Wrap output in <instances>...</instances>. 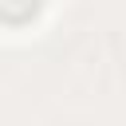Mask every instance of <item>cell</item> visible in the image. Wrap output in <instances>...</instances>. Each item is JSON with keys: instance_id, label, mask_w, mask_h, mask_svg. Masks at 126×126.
<instances>
[{"instance_id": "obj_1", "label": "cell", "mask_w": 126, "mask_h": 126, "mask_svg": "<svg viewBox=\"0 0 126 126\" xmlns=\"http://www.w3.org/2000/svg\"><path fill=\"white\" fill-rule=\"evenodd\" d=\"M39 12V0H0V20L4 24H28Z\"/></svg>"}]
</instances>
